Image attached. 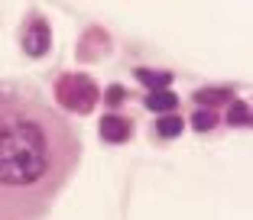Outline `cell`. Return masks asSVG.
Segmentation results:
<instances>
[{"label":"cell","instance_id":"7","mask_svg":"<svg viewBox=\"0 0 253 220\" xmlns=\"http://www.w3.org/2000/svg\"><path fill=\"white\" fill-rule=\"evenodd\" d=\"M192 126L205 133V130H211V126H217V117H214V113H208V110H201V113H195V117H192Z\"/></svg>","mask_w":253,"mask_h":220},{"label":"cell","instance_id":"1","mask_svg":"<svg viewBox=\"0 0 253 220\" xmlns=\"http://www.w3.org/2000/svg\"><path fill=\"white\" fill-rule=\"evenodd\" d=\"M82 133L26 84L0 81V220H45L82 165Z\"/></svg>","mask_w":253,"mask_h":220},{"label":"cell","instance_id":"8","mask_svg":"<svg viewBox=\"0 0 253 220\" xmlns=\"http://www.w3.org/2000/svg\"><path fill=\"white\" fill-rule=\"evenodd\" d=\"M195 101L198 104H221V101H231V91H201Z\"/></svg>","mask_w":253,"mask_h":220},{"label":"cell","instance_id":"3","mask_svg":"<svg viewBox=\"0 0 253 220\" xmlns=\"http://www.w3.org/2000/svg\"><path fill=\"white\" fill-rule=\"evenodd\" d=\"M175 104H179V97L172 94V91H149L146 94V107L149 110H175Z\"/></svg>","mask_w":253,"mask_h":220},{"label":"cell","instance_id":"2","mask_svg":"<svg viewBox=\"0 0 253 220\" xmlns=\"http://www.w3.org/2000/svg\"><path fill=\"white\" fill-rule=\"evenodd\" d=\"M101 136L104 140H114V143H124L130 136V123L120 117H104L101 120Z\"/></svg>","mask_w":253,"mask_h":220},{"label":"cell","instance_id":"5","mask_svg":"<svg viewBox=\"0 0 253 220\" xmlns=\"http://www.w3.org/2000/svg\"><path fill=\"white\" fill-rule=\"evenodd\" d=\"M227 123H231V126H247V123H250V107H247L244 101H234L231 113H227Z\"/></svg>","mask_w":253,"mask_h":220},{"label":"cell","instance_id":"9","mask_svg":"<svg viewBox=\"0 0 253 220\" xmlns=\"http://www.w3.org/2000/svg\"><path fill=\"white\" fill-rule=\"evenodd\" d=\"M120 97H124V88H111L107 91V104H120Z\"/></svg>","mask_w":253,"mask_h":220},{"label":"cell","instance_id":"6","mask_svg":"<svg viewBox=\"0 0 253 220\" xmlns=\"http://www.w3.org/2000/svg\"><path fill=\"white\" fill-rule=\"evenodd\" d=\"M182 126H185V123H182L179 117H163V120L156 123V133H159V136H169V140H172V136H179V133H182Z\"/></svg>","mask_w":253,"mask_h":220},{"label":"cell","instance_id":"4","mask_svg":"<svg viewBox=\"0 0 253 220\" xmlns=\"http://www.w3.org/2000/svg\"><path fill=\"white\" fill-rule=\"evenodd\" d=\"M136 74H140V81L149 91H169L172 74H166V72H136Z\"/></svg>","mask_w":253,"mask_h":220}]
</instances>
